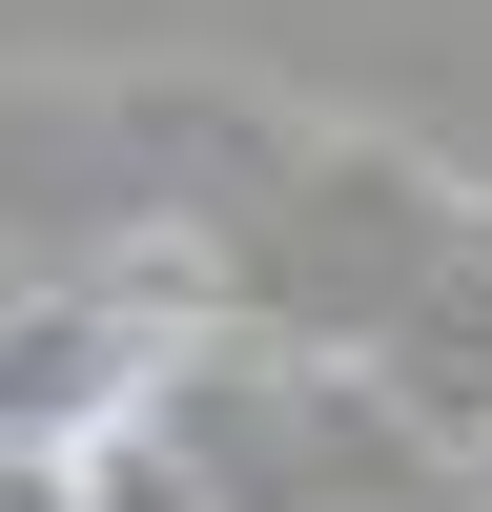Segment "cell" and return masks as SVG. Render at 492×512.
Returning <instances> with one entry per match:
<instances>
[{"label":"cell","mask_w":492,"mask_h":512,"mask_svg":"<svg viewBox=\"0 0 492 512\" xmlns=\"http://www.w3.org/2000/svg\"><path fill=\"white\" fill-rule=\"evenodd\" d=\"M472 512H492V451H472Z\"/></svg>","instance_id":"obj_1"}]
</instances>
